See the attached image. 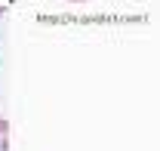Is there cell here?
Here are the masks:
<instances>
[{"mask_svg": "<svg viewBox=\"0 0 160 151\" xmlns=\"http://www.w3.org/2000/svg\"><path fill=\"white\" fill-rule=\"evenodd\" d=\"M0 151H9V123L0 120Z\"/></svg>", "mask_w": 160, "mask_h": 151, "instance_id": "obj_1", "label": "cell"}, {"mask_svg": "<svg viewBox=\"0 0 160 151\" xmlns=\"http://www.w3.org/2000/svg\"><path fill=\"white\" fill-rule=\"evenodd\" d=\"M71 3H83V0H71Z\"/></svg>", "mask_w": 160, "mask_h": 151, "instance_id": "obj_2", "label": "cell"}]
</instances>
